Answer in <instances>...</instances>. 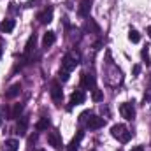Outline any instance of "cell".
Masks as SVG:
<instances>
[{
  "mask_svg": "<svg viewBox=\"0 0 151 151\" xmlns=\"http://www.w3.org/2000/svg\"><path fill=\"white\" fill-rule=\"evenodd\" d=\"M111 135H113L114 139H118L119 142H128L130 137H132V134L128 132V128H127L125 125H113Z\"/></svg>",
  "mask_w": 151,
  "mask_h": 151,
  "instance_id": "6da1fadb",
  "label": "cell"
},
{
  "mask_svg": "<svg viewBox=\"0 0 151 151\" xmlns=\"http://www.w3.org/2000/svg\"><path fill=\"white\" fill-rule=\"evenodd\" d=\"M119 113H121V116H123L125 119H134V116H135L134 104H132V102H125V104H121V106H119Z\"/></svg>",
  "mask_w": 151,
  "mask_h": 151,
  "instance_id": "7a4b0ae2",
  "label": "cell"
},
{
  "mask_svg": "<svg viewBox=\"0 0 151 151\" xmlns=\"http://www.w3.org/2000/svg\"><path fill=\"white\" fill-rule=\"evenodd\" d=\"M37 19H39V23H42V25L51 23V21H53V7H46V9H42V11L37 14Z\"/></svg>",
  "mask_w": 151,
  "mask_h": 151,
  "instance_id": "3957f363",
  "label": "cell"
},
{
  "mask_svg": "<svg viewBox=\"0 0 151 151\" xmlns=\"http://www.w3.org/2000/svg\"><path fill=\"white\" fill-rule=\"evenodd\" d=\"M81 86H83V88H86V90H95V86H97L95 76L84 72V74L81 76Z\"/></svg>",
  "mask_w": 151,
  "mask_h": 151,
  "instance_id": "277c9868",
  "label": "cell"
},
{
  "mask_svg": "<svg viewBox=\"0 0 151 151\" xmlns=\"http://www.w3.org/2000/svg\"><path fill=\"white\" fill-rule=\"evenodd\" d=\"M77 60H76L72 55H65L63 56V60H62V69L63 70H67V72H70V70H74L76 67H77Z\"/></svg>",
  "mask_w": 151,
  "mask_h": 151,
  "instance_id": "5b68a950",
  "label": "cell"
},
{
  "mask_svg": "<svg viewBox=\"0 0 151 151\" xmlns=\"http://www.w3.org/2000/svg\"><path fill=\"white\" fill-rule=\"evenodd\" d=\"M47 142H49V146H53L55 150H60L63 144H62V135L56 132V130H53V132H49V135H47Z\"/></svg>",
  "mask_w": 151,
  "mask_h": 151,
  "instance_id": "8992f818",
  "label": "cell"
},
{
  "mask_svg": "<svg viewBox=\"0 0 151 151\" xmlns=\"http://www.w3.org/2000/svg\"><path fill=\"white\" fill-rule=\"evenodd\" d=\"M104 118H99V116H91L90 114V118L86 119V127L90 128V130H97V128H100V127H104Z\"/></svg>",
  "mask_w": 151,
  "mask_h": 151,
  "instance_id": "52a82bcc",
  "label": "cell"
},
{
  "mask_svg": "<svg viewBox=\"0 0 151 151\" xmlns=\"http://www.w3.org/2000/svg\"><path fill=\"white\" fill-rule=\"evenodd\" d=\"M90 9H91V0H81L79 9H77V14L81 18H86V16H90Z\"/></svg>",
  "mask_w": 151,
  "mask_h": 151,
  "instance_id": "ba28073f",
  "label": "cell"
},
{
  "mask_svg": "<svg viewBox=\"0 0 151 151\" xmlns=\"http://www.w3.org/2000/svg\"><path fill=\"white\" fill-rule=\"evenodd\" d=\"M62 95H63L62 86H60L56 81H53V83H51V97H53V100H55V102H60V100H62Z\"/></svg>",
  "mask_w": 151,
  "mask_h": 151,
  "instance_id": "9c48e42d",
  "label": "cell"
},
{
  "mask_svg": "<svg viewBox=\"0 0 151 151\" xmlns=\"http://www.w3.org/2000/svg\"><path fill=\"white\" fill-rule=\"evenodd\" d=\"M84 99H86L84 91H83V90H76L74 93L70 95V106H79V104H83Z\"/></svg>",
  "mask_w": 151,
  "mask_h": 151,
  "instance_id": "30bf717a",
  "label": "cell"
},
{
  "mask_svg": "<svg viewBox=\"0 0 151 151\" xmlns=\"http://www.w3.org/2000/svg\"><path fill=\"white\" fill-rule=\"evenodd\" d=\"M27 128H28V118L27 116H19V121H18V127H16V134L18 135H25Z\"/></svg>",
  "mask_w": 151,
  "mask_h": 151,
  "instance_id": "8fae6325",
  "label": "cell"
},
{
  "mask_svg": "<svg viewBox=\"0 0 151 151\" xmlns=\"http://www.w3.org/2000/svg\"><path fill=\"white\" fill-rule=\"evenodd\" d=\"M55 40H56V34L55 32H46L44 34V37H42V47H49V46H53L55 44Z\"/></svg>",
  "mask_w": 151,
  "mask_h": 151,
  "instance_id": "7c38bea8",
  "label": "cell"
},
{
  "mask_svg": "<svg viewBox=\"0 0 151 151\" xmlns=\"http://www.w3.org/2000/svg\"><path fill=\"white\" fill-rule=\"evenodd\" d=\"M14 27H16L14 19H4L2 25H0V30H2L4 34H11V32L14 30Z\"/></svg>",
  "mask_w": 151,
  "mask_h": 151,
  "instance_id": "4fadbf2b",
  "label": "cell"
},
{
  "mask_svg": "<svg viewBox=\"0 0 151 151\" xmlns=\"http://www.w3.org/2000/svg\"><path fill=\"white\" fill-rule=\"evenodd\" d=\"M83 132H77V135H76L74 139H72V142L69 144V148H67V151H77L79 150V142H81V139H83Z\"/></svg>",
  "mask_w": 151,
  "mask_h": 151,
  "instance_id": "5bb4252c",
  "label": "cell"
},
{
  "mask_svg": "<svg viewBox=\"0 0 151 151\" xmlns=\"http://www.w3.org/2000/svg\"><path fill=\"white\" fill-rule=\"evenodd\" d=\"M23 113V104H14V107L11 109V113H9V118L11 119H16V118H19Z\"/></svg>",
  "mask_w": 151,
  "mask_h": 151,
  "instance_id": "9a60e30c",
  "label": "cell"
},
{
  "mask_svg": "<svg viewBox=\"0 0 151 151\" xmlns=\"http://www.w3.org/2000/svg\"><path fill=\"white\" fill-rule=\"evenodd\" d=\"M19 91H21V86H19V84H12V86L7 90L5 97H7V99H14V97H18V95H19Z\"/></svg>",
  "mask_w": 151,
  "mask_h": 151,
  "instance_id": "2e32d148",
  "label": "cell"
},
{
  "mask_svg": "<svg viewBox=\"0 0 151 151\" xmlns=\"http://www.w3.org/2000/svg\"><path fill=\"white\" fill-rule=\"evenodd\" d=\"M49 125H51L49 118H46V116H44V118H40V119L37 121V127H35V128H37V130H47V128H49Z\"/></svg>",
  "mask_w": 151,
  "mask_h": 151,
  "instance_id": "e0dca14e",
  "label": "cell"
},
{
  "mask_svg": "<svg viewBox=\"0 0 151 151\" xmlns=\"http://www.w3.org/2000/svg\"><path fill=\"white\" fill-rule=\"evenodd\" d=\"M5 148H7V151H18L19 150V142L16 139H9V141H5Z\"/></svg>",
  "mask_w": 151,
  "mask_h": 151,
  "instance_id": "ac0fdd59",
  "label": "cell"
},
{
  "mask_svg": "<svg viewBox=\"0 0 151 151\" xmlns=\"http://www.w3.org/2000/svg\"><path fill=\"white\" fill-rule=\"evenodd\" d=\"M128 39H130L134 44H137V42L141 40V34H139L137 30H130V32H128Z\"/></svg>",
  "mask_w": 151,
  "mask_h": 151,
  "instance_id": "d6986e66",
  "label": "cell"
},
{
  "mask_svg": "<svg viewBox=\"0 0 151 151\" xmlns=\"http://www.w3.org/2000/svg\"><path fill=\"white\" fill-rule=\"evenodd\" d=\"M32 46H35V35H32V37L28 39V42H27V47H25V53H27V55H28V53L34 49Z\"/></svg>",
  "mask_w": 151,
  "mask_h": 151,
  "instance_id": "ffe728a7",
  "label": "cell"
},
{
  "mask_svg": "<svg viewBox=\"0 0 151 151\" xmlns=\"http://www.w3.org/2000/svg\"><path fill=\"white\" fill-rule=\"evenodd\" d=\"M102 99H104V95H102V91L95 88V90H93V100H95V102H100Z\"/></svg>",
  "mask_w": 151,
  "mask_h": 151,
  "instance_id": "44dd1931",
  "label": "cell"
},
{
  "mask_svg": "<svg viewBox=\"0 0 151 151\" xmlns=\"http://www.w3.org/2000/svg\"><path fill=\"white\" fill-rule=\"evenodd\" d=\"M69 77H70V72H67V70H63V69L60 70V79H62L63 83H67V81H69Z\"/></svg>",
  "mask_w": 151,
  "mask_h": 151,
  "instance_id": "7402d4cb",
  "label": "cell"
},
{
  "mask_svg": "<svg viewBox=\"0 0 151 151\" xmlns=\"http://www.w3.org/2000/svg\"><path fill=\"white\" fill-rule=\"evenodd\" d=\"M151 47V46H150ZM150 47H146V49H142V58L146 60V63H151L150 62V55H148V51H150Z\"/></svg>",
  "mask_w": 151,
  "mask_h": 151,
  "instance_id": "603a6c76",
  "label": "cell"
},
{
  "mask_svg": "<svg viewBox=\"0 0 151 151\" xmlns=\"http://www.w3.org/2000/svg\"><path fill=\"white\" fill-rule=\"evenodd\" d=\"M130 151H144V148H142V146H134Z\"/></svg>",
  "mask_w": 151,
  "mask_h": 151,
  "instance_id": "cb8c5ba5",
  "label": "cell"
},
{
  "mask_svg": "<svg viewBox=\"0 0 151 151\" xmlns=\"http://www.w3.org/2000/svg\"><path fill=\"white\" fill-rule=\"evenodd\" d=\"M139 72H141V67H139V65H135V67H134V74L137 76Z\"/></svg>",
  "mask_w": 151,
  "mask_h": 151,
  "instance_id": "d4e9b609",
  "label": "cell"
},
{
  "mask_svg": "<svg viewBox=\"0 0 151 151\" xmlns=\"http://www.w3.org/2000/svg\"><path fill=\"white\" fill-rule=\"evenodd\" d=\"M148 34H150V37H151V25L148 27Z\"/></svg>",
  "mask_w": 151,
  "mask_h": 151,
  "instance_id": "484cf974",
  "label": "cell"
},
{
  "mask_svg": "<svg viewBox=\"0 0 151 151\" xmlns=\"http://www.w3.org/2000/svg\"><path fill=\"white\" fill-rule=\"evenodd\" d=\"M0 56H2V46H0Z\"/></svg>",
  "mask_w": 151,
  "mask_h": 151,
  "instance_id": "4316f807",
  "label": "cell"
},
{
  "mask_svg": "<svg viewBox=\"0 0 151 151\" xmlns=\"http://www.w3.org/2000/svg\"><path fill=\"white\" fill-rule=\"evenodd\" d=\"M35 151H46V150H35Z\"/></svg>",
  "mask_w": 151,
  "mask_h": 151,
  "instance_id": "83f0119b",
  "label": "cell"
},
{
  "mask_svg": "<svg viewBox=\"0 0 151 151\" xmlns=\"http://www.w3.org/2000/svg\"><path fill=\"white\" fill-rule=\"evenodd\" d=\"M0 125H2V119H0Z\"/></svg>",
  "mask_w": 151,
  "mask_h": 151,
  "instance_id": "f1b7e54d",
  "label": "cell"
}]
</instances>
